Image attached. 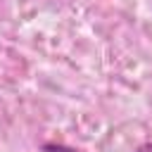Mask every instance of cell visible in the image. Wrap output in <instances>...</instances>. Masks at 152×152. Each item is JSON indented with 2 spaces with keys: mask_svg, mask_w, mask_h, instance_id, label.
Wrapping results in <instances>:
<instances>
[{
  "mask_svg": "<svg viewBox=\"0 0 152 152\" xmlns=\"http://www.w3.org/2000/svg\"><path fill=\"white\" fill-rule=\"evenodd\" d=\"M43 150L45 152H76V150H69L64 145H43Z\"/></svg>",
  "mask_w": 152,
  "mask_h": 152,
  "instance_id": "6da1fadb",
  "label": "cell"
},
{
  "mask_svg": "<svg viewBox=\"0 0 152 152\" xmlns=\"http://www.w3.org/2000/svg\"><path fill=\"white\" fill-rule=\"evenodd\" d=\"M135 152H152V140H147V142H142Z\"/></svg>",
  "mask_w": 152,
  "mask_h": 152,
  "instance_id": "7a4b0ae2",
  "label": "cell"
}]
</instances>
